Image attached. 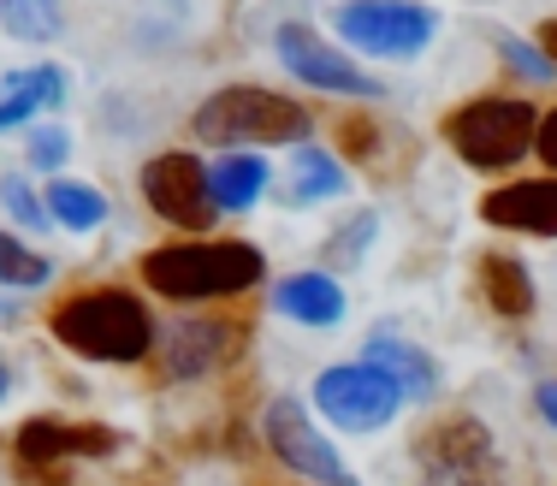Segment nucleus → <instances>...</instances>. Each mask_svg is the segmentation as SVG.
<instances>
[{
    "label": "nucleus",
    "instance_id": "12",
    "mask_svg": "<svg viewBox=\"0 0 557 486\" xmlns=\"http://www.w3.org/2000/svg\"><path fill=\"white\" fill-rule=\"evenodd\" d=\"M481 220L498 232H528V238H557V173L516 178L481 196Z\"/></svg>",
    "mask_w": 557,
    "mask_h": 486
},
{
    "label": "nucleus",
    "instance_id": "31",
    "mask_svg": "<svg viewBox=\"0 0 557 486\" xmlns=\"http://www.w3.org/2000/svg\"><path fill=\"white\" fill-rule=\"evenodd\" d=\"M12 398V367H7V357H0V403Z\"/></svg>",
    "mask_w": 557,
    "mask_h": 486
},
{
    "label": "nucleus",
    "instance_id": "18",
    "mask_svg": "<svg viewBox=\"0 0 557 486\" xmlns=\"http://www.w3.org/2000/svg\"><path fill=\"white\" fill-rule=\"evenodd\" d=\"M208 184H214V202H220V214H249V208L268 196V161H261L256 149H225L214 166H208Z\"/></svg>",
    "mask_w": 557,
    "mask_h": 486
},
{
    "label": "nucleus",
    "instance_id": "20",
    "mask_svg": "<svg viewBox=\"0 0 557 486\" xmlns=\"http://www.w3.org/2000/svg\"><path fill=\"white\" fill-rule=\"evenodd\" d=\"M42 202H48V214H54V226H65V232H96L101 220H108V196L84 178H54Z\"/></svg>",
    "mask_w": 557,
    "mask_h": 486
},
{
    "label": "nucleus",
    "instance_id": "1",
    "mask_svg": "<svg viewBox=\"0 0 557 486\" xmlns=\"http://www.w3.org/2000/svg\"><path fill=\"white\" fill-rule=\"evenodd\" d=\"M137 279L166 303H220V297H244L268 279V256L256 244H161L143 256Z\"/></svg>",
    "mask_w": 557,
    "mask_h": 486
},
{
    "label": "nucleus",
    "instance_id": "28",
    "mask_svg": "<svg viewBox=\"0 0 557 486\" xmlns=\"http://www.w3.org/2000/svg\"><path fill=\"white\" fill-rule=\"evenodd\" d=\"M344 149H350V154L380 149V130H374V125H362V120H350V125H344Z\"/></svg>",
    "mask_w": 557,
    "mask_h": 486
},
{
    "label": "nucleus",
    "instance_id": "2",
    "mask_svg": "<svg viewBox=\"0 0 557 486\" xmlns=\"http://www.w3.org/2000/svg\"><path fill=\"white\" fill-rule=\"evenodd\" d=\"M190 130L208 149H297L314 137V120L302 101L261 84H225L196 108Z\"/></svg>",
    "mask_w": 557,
    "mask_h": 486
},
{
    "label": "nucleus",
    "instance_id": "22",
    "mask_svg": "<svg viewBox=\"0 0 557 486\" xmlns=\"http://www.w3.org/2000/svg\"><path fill=\"white\" fill-rule=\"evenodd\" d=\"M54 279V267H48V256H36V249H24L12 232H0V285L7 291H36V285Z\"/></svg>",
    "mask_w": 557,
    "mask_h": 486
},
{
    "label": "nucleus",
    "instance_id": "13",
    "mask_svg": "<svg viewBox=\"0 0 557 486\" xmlns=\"http://www.w3.org/2000/svg\"><path fill=\"white\" fill-rule=\"evenodd\" d=\"M273 309L285 314V321H297V326L333 333L344 314H350V297H344V285L333 279V273L309 267V273H285V279L273 285Z\"/></svg>",
    "mask_w": 557,
    "mask_h": 486
},
{
    "label": "nucleus",
    "instance_id": "6",
    "mask_svg": "<svg viewBox=\"0 0 557 486\" xmlns=\"http://www.w3.org/2000/svg\"><path fill=\"white\" fill-rule=\"evenodd\" d=\"M314 410L344 433H380V427L397 422L404 391H397V379L386 367H374L368 357L362 362H333V367L314 374Z\"/></svg>",
    "mask_w": 557,
    "mask_h": 486
},
{
    "label": "nucleus",
    "instance_id": "17",
    "mask_svg": "<svg viewBox=\"0 0 557 486\" xmlns=\"http://www.w3.org/2000/svg\"><path fill=\"white\" fill-rule=\"evenodd\" d=\"M350 190V173L333 149L321 142H297L290 149V173H285V202L290 208H314V202H333V196Z\"/></svg>",
    "mask_w": 557,
    "mask_h": 486
},
{
    "label": "nucleus",
    "instance_id": "5",
    "mask_svg": "<svg viewBox=\"0 0 557 486\" xmlns=\"http://www.w3.org/2000/svg\"><path fill=\"white\" fill-rule=\"evenodd\" d=\"M333 36L368 60H421L440 36V12L421 0H338Z\"/></svg>",
    "mask_w": 557,
    "mask_h": 486
},
{
    "label": "nucleus",
    "instance_id": "10",
    "mask_svg": "<svg viewBox=\"0 0 557 486\" xmlns=\"http://www.w3.org/2000/svg\"><path fill=\"white\" fill-rule=\"evenodd\" d=\"M261 433H268L278 463L297 469L302 481H314V486H356V475L344 469V457L333 451V439L314 427V415L302 410L297 398H273L268 415H261Z\"/></svg>",
    "mask_w": 557,
    "mask_h": 486
},
{
    "label": "nucleus",
    "instance_id": "27",
    "mask_svg": "<svg viewBox=\"0 0 557 486\" xmlns=\"http://www.w3.org/2000/svg\"><path fill=\"white\" fill-rule=\"evenodd\" d=\"M534 154H540V161H546L552 173H557V108H552L546 120H540V130H534Z\"/></svg>",
    "mask_w": 557,
    "mask_h": 486
},
{
    "label": "nucleus",
    "instance_id": "21",
    "mask_svg": "<svg viewBox=\"0 0 557 486\" xmlns=\"http://www.w3.org/2000/svg\"><path fill=\"white\" fill-rule=\"evenodd\" d=\"M0 30L12 42H54L60 36V0H0Z\"/></svg>",
    "mask_w": 557,
    "mask_h": 486
},
{
    "label": "nucleus",
    "instance_id": "24",
    "mask_svg": "<svg viewBox=\"0 0 557 486\" xmlns=\"http://www.w3.org/2000/svg\"><path fill=\"white\" fill-rule=\"evenodd\" d=\"M498 60L510 65L522 84H546V77H557L552 72V60H546V48L540 42H528V36H498Z\"/></svg>",
    "mask_w": 557,
    "mask_h": 486
},
{
    "label": "nucleus",
    "instance_id": "14",
    "mask_svg": "<svg viewBox=\"0 0 557 486\" xmlns=\"http://www.w3.org/2000/svg\"><path fill=\"white\" fill-rule=\"evenodd\" d=\"M72 77L65 65L54 60H36V65H18V72L0 77V130H18V125H36L48 108H60Z\"/></svg>",
    "mask_w": 557,
    "mask_h": 486
},
{
    "label": "nucleus",
    "instance_id": "29",
    "mask_svg": "<svg viewBox=\"0 0 557 486\" xmlns=\"http://www.w3.org/2000/svg\"><path fill=\"white\" fill-rule=\"evenodd\" d=\"M534 403H540V415L557 427V379H540V386H534Z\"/></svg>",
    "mask_w": 557,
    "mask_h": 486
},
{
    "label": "nucleus",
    "instance_id": "4",
    "mask_svg": "<svg viewBox=\"0 0 557 486\" xmlns=\"http://www.w3.org/2000/svg\"><path fill=\"white\" fill-rule=\"evenodd\" d=\"M534 130H540V113L522 96H481V101H462L445 120V142L457 161L481 166V173H510L534 149Z\"/></svg>",
    "mask_w": 557,
    "mask_h": 486
},
{
    "label": "nucleus",
    "instance_id": "23",
    "mask_svg": "<svg viewBox=\"0 0 557 486\" xmlns=\"http://www.w3.org/2000/svg\"><path fill=\"white\" fill-rule=\"evenodd\" d=\"M0 202H7V214L18 220L24 232H48V220H54V214H48V202L30 190V178H18V173L0 178Z\"/></svg>",
    "mask_w": 557,
    "mask_h": 486
},
{
    "label": "nucleus",
    "instance_id": "8",
    "mask_svg": "<svg viewBox=\"0 0 557 486\" xmlns=\"http://www.w3.org/2000/svg\"><path fill=\"white\" fill-rule=\"evenodd\" d=\"M143 202L178 232H208L220 220V202H214V184H208V166L196 161L190 149H166L154 161H143Z\"/></svg>",
    "mask_w": 557,
    "mask_h": 486
},
{
    "label": "nucleus",
    "instance_id": "26",
    "mask_svg": "<svg viewBox=\"0 0 557 486\" xmlns=\"http://www.w3.org/2000/svg\"><path fill=\"white\" fill-rule=\"evenodd\" d=\"M374 232H380V220H374V208H368V214H356L350 226H344V238L326 249V261H356V256H362V244L374 238Z\"/></svg>",
    "mask_w": 557,
    "mask_h": 486
},
{
    "label": "nucleus",
    "instance_id": "30",
    "mask_svg": "<svg viewBox=\"0 0 557 486\" xmlns=\"http://www.w3.org/2000/svg\"><path fill=\"white\" fill-rule=\"evenodd\" d=\"M540 48H546V60H552V72H557V18H546L540 24V36H534Z\"/></svg>",
    "mask_w": 557,
    "mask_h": 486
},
{
    "label": "nucleus",
    "instance_id": "3",
    "mask_svg": "<svg viewBox=\"0 0 557 486\" xmlns=\"http://www.w3.org/2000/svg\"><path fill=\"white\" fill-rule=\"evenodd\" d=\"M48 333L84 362H143L154 350V314L137 291H77L48 314Z\"/></svg>",
    "mask_w": 557,
    "mask_h": 486
},
{
    "label": "nucleus",
    "instance_id": "11",
    "mask_svg": "<svg viewBox=\"0 0 557 486\" xmlns=\"http://www.w3.org/2000/svg\"><path fill=\"white\" fill-rule=\"evenodd\" d=\"M119 433L108 427H84V422H60V415H30L18 427V463L24 469H60L65 457H113Z\"/></svg>",
    "mask_w": 557,
    "mask_h": 486
},
{
    "label": "nucleus",
    "instance_id": "15",
    "mask_svg": "<svg viewBox=\"0 0 557 486\" xmlns=\"http://www.w3.org/2000/svg\"><path fill=\"white\" fill-rule=\"evenodd\" d=\"M237 345H244V333H237L232 321H178L166 338V374L172 379H202V374H214L220 362H232Z\"/></svg>",
    "mask_w": 557,
    "mask_h": 486
},
{
    "label": "nucleus",
    "instance_id": "9",
    "mask_svg": "<svg viewBox=\"0 0 557 486\" xmlns=\"http://www.w3.org/2000/svg\"><path fill=\"white\" fill-rule=\"evenodd\" d=\"M421 463H433V475H445L450 486H510V469H504L493 433L474 415L433 422L428 439H421Z\"/></svg>",
    "mask_w": 557,
    "mask_h": 486
},
{
    "label": "nucleus",
    "instance_id": "25",
    "mask_svg": "<svg viewBox=\"0 0 557 486\" xmlns=\"http://www.w3.org/2000/svg\"><path fill=\"white\" fill-rule=\"evenodd\" d=\"M65 154H72V130H60V125H30V137H24V161H30L36 173H60Z\"/></svg>",
    "mask_w": 557,
    "mask_h": 486
},
{
    "label": "nucleus",
    "instance_id": "19",
    "mask_svg": "<svg viewBox=\"0 0 557 486\" xmlns=\"http://www.w3.org/2000/svg\"><path fill=\"white\" fill-rule=\"evenodd\" d=\"M481 291H486V303H493V314H504V321H528L540 303V291H534V273L522 267L516 256H481Z\"/></svg>",
    "mask_w": 557,
    "mask_h": 486
},
{
    "label": "nucleus",
    "instance_id": "16",
    "mask_svg": "<svg viewBox=\"0 0 557 486\" xmlns=\"http://www.w3.org/2000/svg\"><path fill=\"white\" fill-rule=\"evenodd\" d=\"M362 357L374 362V367H386V374L397 379V391H404V403L416 398V403H428L433 391H440V362L428 357L421 345H409V338H397V333H374L362 345Z\"/></svg>",
    "mask_w": 557,
    "mask_h": 486
},
{
    "label": "nucleus",
    "instance_id": "7",
    "mask_svg": "<svg viewBox=\"0 0 557 486\" xmlns=\"http://www.w3.org/2000/svg\"><path fill=\"white\" fill-rule=\"evenodd\" d=\"M273 54H278V65H285L302 89L344 96V101H380V96H386V84H380L368 65H356L338 42H326V36L309 30V24H278V30H273Z\"/></svg>",
    "mask_w": 557,
    "mask_h": 486
}]
</instances>
